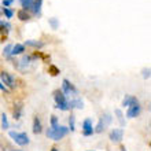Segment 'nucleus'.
Here are the masks:
<instances>
[{
  "label": "nucleus",
  "instance_id": "c9c22d12",
  "mask_svg": "<svg viewBox=\"0 0 151 151\" xmlns=\"http://www.w3.org/2000/svg\"><path fill=\"white\" fill-rule=\"evenodd\" d=\"M19 1H22V0H19Z\"/></svg>",
  "mask_w": 151,
  "mask_h": 151
},
{
  "label": "nucleus",
  "instance_id": "7c9ffc66",
  "mask_svg": "<svg viewBox=\"0 0 151 151\" xmlns=\"http://www.w3.org/2000/svg\"><path fill=\"white\" fill-rule=\"evenodd\" d=\"M3 24H4V21H3V19H0V26H1Z\"/></svg>",
  "mask_w": 151,
  "mask_h": 151
},
{
  "label": "nucleus",
  "instance_id": "b1692460",
  "mask_svg": "<svg viewBox=\"0 0 151 151\" xmlns=\"http://www.w3.org/2000/svg\"><path fill=\"white\" fill-rule=\"evenodd\" d=\"M21 4H22V10H30L32 8V4H33V0H22L21 1Z\"/></svg>",
  "mask_w": 151,
  "mask_h": 151
},
{
  "label": "nucleus",
  "instance_id": "1a4fd4ad",
  "mask_svg": "<svg viewBox=\"0 0 151 151\" xmlns=\"http://www.w3.org/2000/svg\"><path fill=\"white\" fill-rule=\"evenodd\" d=\"M140 111H142V107H140V104H133V106H129L127 110V117L128 118H136V117H139Z\"/></svg>",
  "mask_w": 151,
  "mask_h": 151
},
{
  "label": "nucleus",
  "instance_id": "7ed1b4c3",
  "mask_svg": "<svg viewBox=\"0 0 151 151\" xmlns=\"http://www.w3.org/2000/svg\"><path fill=\"white\" fill-rule=\"evenodd\" d=\"M8 135L11 137L14 142H15L18 146L21 147H24V146H28L30 143V140H29V136L26 132H17V131H10L8 132Z\"/></svg>",
  "mask_w": 151,
  "mask_h": 151
},
{
  "label": "nucleus",
  "instance_id": "0eeeda50",
  "mask_svg": "<svg viewBox=\"0 0 151 151\" xmlns=\"http://www.w3.org/2000/svg\"><path fill=\"white\" fill-rule=\"evenodd\" d=\"M109 137H110V140H111L113 143H119L124 137V129H121V128H114V129H111Z\"/></svg>",
  "mask_w": 151,
  "mask_h": 151
},
{
  "label": "nucleus",
  "instance_id": "f257e3e1",
  "mask_svg": "<svg viewBox=\"0 0 151 151\" xmlns=\"http://www.w3.org/2000/svg\"><path fill=\"white\" fill-rule=\"evenodd\" d=\"M69 128L68 127H62V125H58L56 128H48L47 129V136L50 139L55 140V142H59L60 139H63L65 136L69 133Z\"/></svg>",
  "mask_w": 151,
  "mask_h": 151
},
{
  "label": "nucleus",
  "instance_id": "6ab92c4d",
  "mask_svg": "<svg viewBox=\"0 0 151 151\" xmlns=\"http://www.w3.org/2000/svg\"><path fill=\"white\" fill-rule=\"evenodd\" d=\"M1 14H3L7 19H11L12 17H14V11H12L10 7H3V11H1Z\"/></svg>",
  "mask_w": 151,
  "mask_h": 151
},
{
  "label": "nucleus",
  "instance_id": "393cba45",
  "mask_svg": "<svg viewBox=\"0 0 151 151\" xmlns=\"http://www.w3.org/2000/svg\"><path fill=\"white\" fill-rule=\"evenodd\" d=\"M48 73H50L51 76H54V77H55V76H58V74L60 73V70H59L58 68H56L55 65H51V66L48 68Z\"/></svg>",
  "mask_w": 151,
  "mask_h": 151
},
{
  "label": "nucleus",
  "instance_id": "bb28decb",
  "mask_svg": "<svg viewBox=\"0 0 151 151\" xmlns=\"http://www.w3.org/2000/svg\"><path fill=\"white\" fill-rule=\"evenodd\" d=\"M30 60H32V56L30 55H24V58H22V65H29L30 63Z\"/></svg>",
  "mask_w": 151,
  "mask_h": 151
},
{
  "label": "nucleus",
  "instance_id": "2eb2a0df",
  "mask_svg": "<svg viewBox=\"0 0 151 151\" xmlns=\"http://www.w3.org/2000/svg\"><path fill=\"white\" fill-rule=\"evenodd\" d=\"M24 45H29V47H33V48L40 50V48L44 47V43L43 41H39V40H26Z\"/></svg>",
  "mask_w": 151,
  "mask_h": 151
},
{
  "label": "nucleus",
  "instance_id": "9d476101",
  "mask_svg": "<svg viewBox=\"0 0 151 151\" xmlns=\"http://www.w3.org/2000/svg\"><path fill=\"white\" fill-rule=\"evenodd\" d=\"M133 104H139V99L136 96L132 95H127L122 100V106L124 107H129V106H133Z\"/></svg>",
  "mask_w": 151,
  "mask_h": 151
},
{
  "label": "nucleus",
  "instance_id": "f8f14e48",
  "mask_svg": "<svg viewBox=\"0 0 151 151\" xmlns=\"http://www.w3.org/2000/svg\"><path fill=\"white\" fill-rule=\"evenodd\" d=\"M69 103V110H72V109H81L84 107V102L81 99H78V98H74V99L72 100H68Z\"/></svg>",
  "mask_w": 151,
  "mask_h": 151
},
{
  "label": "nucleus",
  "instance_id": "e433bc0d",
  "mask_svg": "<svg viewBox=\"0 0 151 151\" xmlns=\"http://www.w3.org/2000/svg\"><path fill=\"white\" fill-rule=\"evenodd\" d=\"M92 151H93V150H92Z\"/></svg>",
  "mask_w": 151,
  "mask_h": 151
},
{
  "label": "nucleus",
  "instance_id": "dca6fc26",
  "mask_svg": "<svg viewBox=\"0 0 151 151\" xmlns=\"http://www.w3.org/2000/svg\"><path fill=\"white\" fill-rule=\"evenodd\" d=\"M25 52V45L24 44H15L12 45V50H11V56L12 55H21Z\"/></svg>",
  "mask_w": 151,
  "mask_h": 151
},
{
  "label": "nucleus",
  "instance_id": "5701e85b",
  "mask_svg": "<svg viewBox=\"0 0 151 151\" xmlns=\"http://www.w3.org/2000/svg\"><path fill=\"white\" fill-rule=\"evenodd\" d=\"M48 24L51 25L52 29H58V28H59V21H58V18H55V17L50 18V19H48Z\"/></svg>",
  "mask_w": 151,
  "mask_h": 151
},
{
  "label": "nucleus",
  "instance_id": "473e14b6",
  "mask_svg": "<svg viewBox=\"0 0 151 151\" xmlns=\"http://www.w3.org/2000/svg\"><path fill=\"white\" fill-rule=\"evenodd\" d=\"M121 151H127V150H125V147H121Z\"/></svg>",
  "mask_w": 151,
  "mask_h": 151
},
{
  "label": "nucleus",
  "instance_id": "72a5a7b5",
  "mask_svg": "<svg viewBox=\"0 0 151 151\" xmlns=\"http://www.w3.org/2000/svg\"><path fill=\"white\" fill-rule=\"evenodd\" d=\"M1 11H3V7H0V12H1Z\"/></svg>",
  "mask_w": 151,
  "mask_h": 151
},
{
  "label": "nucleus",
  "instance_id": "c85d7f7f",
  "mask_svg": "<svg viewBox=\"0 0 151 151\" xmlns=\"http://www.w3.org/2000/svg\"><path fill=\"white\" fill-rule=\"evenodd\" d=\"M14 3V0H3V7H10Z\"/></svg>",
  "mask_w": 151,
  "mask_h": 151
},
{
  "label": "nucleus",
  "instance_id": "aec40b11",
  "mask_svg": "<svg viewBox=\"0 0 151 151\" xmlns=\"http://www.w3.org/2000/svg\"><path fill=\"white\" fill-rule=\"evenodd\" d=\"M11 50H12V44H7V45L4 47V50H3L4 58H7V59L11 58Z\"/></svg>",
  "mask_w": 151,
  "mask_h": 151
},
{
  "label": "nucleus",
  "instance_id": "4be33fe9",
  "mask_svg": "<svg viewBox=\"0 0 151 151\" xmlns=\"http://www.w3.org/2000/svg\"><path fill=\"white\" fill-rule=\"evenodd\" d=\"M1 128H3L4 131H7L8 128H10V122H8V119H7V115L4 114H1Z\"/></svg>",
  "mask_w": 151,
  "mask_h": 151
},
{
  "label": "nucleus",
  "instance_id": "2f4dec72",
  "mask_svg": "<svg viewBox=\"0 0 151 151\" xmlns=\"http://www.w3.org/2000/svg\"><path fill=\"white\" fill-rule=\"evenodd\" d=\"M51 151H59V150H58V148H55V147H54V148H52Z\"/></svg>",
  "mask_w": 151,
  "mask_h": 151
},
{
  "label": "nucleus",
  "instance_id": "9b49d317",
  "mask_svg": "<svg viewBox=\"0 0 151 151\" xmlns=\"http://www.w3.org/2000/svg\"><path fill=\"white\" fill-rule=\"evenodd\" d=\"M33 133H35V135H40V133H41V132H43V125H41V119L39 118V117H35V118H33Z\"/></svg>",
  "mask_w": 151,
  "mask_h": 151
},
{
  "label": "nucleus",
  "instance_id": "a211bd4d",
  "mask_svg": "<svg viewBox=\"0 0 151 151\" xmlns=\"http://www.w3.org/2000/svg\"><path fill=\"white\" fill-rule=\"evenodd\" d=\"M114 113H115V115H117V119H118L119 125H121V127H125V124H127V122H125V118H124L122 111H121L119 109H115Z\"/></svg>",
  "mask_w": 151,
  "mask_h": 151
},
{
  "label": "nucleus",
  "instance_id": "c756f323",
  "mask_svg": "<svg viewBox=\"0 0 151 151\" xmlns=\"http://www.w3.org/2000/svg\"><path fill=\"white\" fill-rule=\"evenodd\" d=\"M0 89H1V91H4V92H8V89L4 87L3 84H1V81H0Z\"/></svg>",
  "mask_w": 151,
  "mask_h": 151
},
{
  "label": "nucleus",
  "instance_id": "f704fd0d",
  "mask_svg": "<svg viewBox=\"0 0 151 151\" xmlns=\"http://www.w3.org/2000/svg\"><path fill=\"white\" fill-rule=\"evenodd\" d=\"M11 151H22V150H11Z\"/></svg>",
  "mask_w": 151,
  "mask_h": 151
},
{
  "label": "nucleus",
  "instance_id": "412c9836",
  "mask_svg": "<svg viewBox=\"0 0 151 151\" xmlns=\"http://www.w3.org/2000/svg\"><path fill=\"white\" fill-rule=\"evenodd\" d=\"M69 131L70 132L76 131V117L73 114H70V117H69Z\"/></svg>",
  "mask_w": 151,
  "mask_h": 151
},
{
  "label": "nucleus",
  "instance_id": "6e6552de",
  "mask_svg": "<svg viewBox=\"0 0 151 151\" xmlns=\"http://www.w3.org/2000/svg\"><path fill=\"white\" fill-rule=\"evenodd\" d=\"M95 133L93 132V127H92V119L87 118L83 122V136H92Z\"/></svg>",
  "mask_w": 151,
  "mask_h": 151
},
{
  "label": "nucleus",
  "instance_id": "ddd939ff",
  "mask_svg": "<svg viewBox=\"0 0 151 151\" xmlns=\"http://www.w3.org/2000/svg\"><path fill=\"white\" fill-rule=\"evenodd\" d=\"M41 6H43V0H33V4H32V12L35 15L40 17L41 15Z\"/></svg>",
  "mask_w": 151,
  "mask_h": 151
},
{
  "label": "nucleus",
  "instance_id": "f3484780",
  "mask_svg": "<svg viewBox=\"0 0 151 151\" xmlns=\"http://www.w3.org/2000/svg\"><path fill=\"white\" fill-rule=\"evenodd\" d=\"M17 17H18V19L22 21V22H26V21L30 19V15H29L25 10H19V11L17 12Z\"/></svg>",
  "mask_w": 151,
  "mask_h": 151
},
{
  "label": "nucleus",
  "instance_id": "f03ea898",
  "mask_svg": "<svg viewBox=\"0 0 151 151\" xmlns=\"http://www.w3.org/2000/svg\"><path fill=\"white\" fill-rule=\"evenodd\" d=\"M54 99H55V109H59L62 111H68L69 110L68 99H66V95L60 89L54 91Z\"/></svg>",
  "mask_w": 151,
  "mask_h": 151
},
{
  "label": "nucleus",
  "instance_id": "39448f33",
  "mask_svg": "<svg viewBox=\"0 0 151 151\" xmlns=\"http://www.w3.org/2000/svg\"><path fill=\"white\" fill-rule=\"evenodd\" d=\"M60 91L63 92L65 95H69V96L72 95V96H74V98H77V95H78L77 88H76L68 78H63V80H62V89H60Z\"/></svg>",
  "mask_w": 151,
  "mask_h": 151
},
{
  "label": "nucleus",
  "instance_id": "cd10ccee",
  "mask_svg": "<svg viewBox=\"0 0 151 151\" xmlns=\"http://www.w3.org/2000/svg\"><path fill=\"white\" fill-rule=\"evenodd\" d=\"M142 73H143V77H144V78H150V69H143V72H142Z\"/></svg>",
  "mask_w": 151,
  "mask_h": 151
},
{
  "label": "nucleus",
  "instance_id": "a878e982",
  "mask_svg": "<svg viewBox=\"0 0 151 151\" xmlns=\"http://www.w3.org/2000/svg\"><path fill=\"white\" fill-rule=\"evenodd\" d=\"M50 122H51V127L50 128H56L58 125H59V124H58V117H56V115H51V121H50Z\"/></svg>",
  "mask_w": 151,
  "mask_h": 151
},
{
  "label": "nucleus",
  "instance_id": "4468645a",
  "mask_svg": "<svg viewBox=\"0 0 151 151\" xmlns=\"http://www.w3.org/2000/svg\"><path fill=\"white\" fill-rule=\"evenodd\" d=\"M22 110H24V106L21 103H17L15 106H14V110H12V117H14V119H18L22 117Z\"/></svg>",
  "mask_w": 151,
  "mask_h": 151
},
{
  "label": "nucleus",
  "instance_id": "20e7f679",
  "mask_svg": "<svg viewBox=\"0 0 151 151\" xmlns=\"http://www.w3.org/2000/svg\"><path fill=\"white\" fill-rule=\"evenodd\" d=\"M113 121V117L109 113H104L102 117L99 118V122H98V125H96V128L93 129V132H96V133H102V132L106 129V128L111 124Z\"/></svg>",
  "mask_w": 151,
  "mask_h": 151
},
{
  "label": "nucleus",
  "instance_id": "423d86ee",
  "mask_svg": "<svg viewBox=\"0 0 151 151\" xmlns=\"http://www.w3.org/2000/svg\"><path fill=\"white\" fill-rule=\"evenodd\" d=\"M0 81H1V84H3L7 89L8 88H10V89L15 88V80H14L12 74H10L8 72H1V74H0Z\"/></svg>",
  "mask_w": 151,
  "mask_h": 151
}]
</instances>
